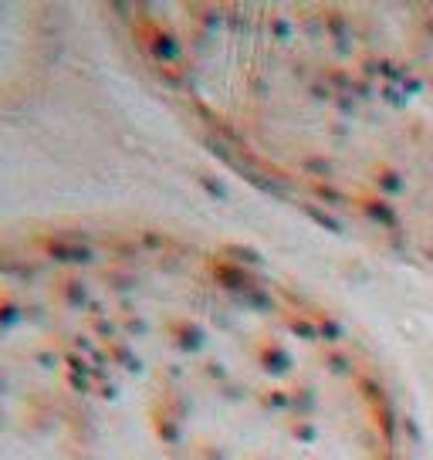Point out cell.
<instances>
[{
    "mask_svg": "<svg viewBox=\"0 0 433 460\" xmlns=\"http://www.w3.org/2000/svg\"><path fill=\"white\" fill-rule=\"evenodd\" d=\"M346 78L335 197L390 247L433 268V7H366L335 31Z\"/></svg>",
    "mask_w": 433,
    "mask_h": 460,
    "instance_id": "cell-1",
    "label": "cell"
}]
</instances>
